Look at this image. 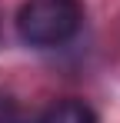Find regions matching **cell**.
I'll return each mask as SVG.
<instances>
[{
	"label": "cell",
	"instance_id": "2",
	"mask_svg": "<svg viewBox=\"0 0 120 123\" xmlns=\"http://www.w3.org/2000/svg\"><path fill=\"white\" fill-rule=\"evenodd\" d=\"M40 123H97V113L80 100H60L40 117Z\"/></svg>",
	"mask_w": 120,
	"mask_h": 123
},
{
	"label": "cell",
	"instance_id": "3",
	"mask_svg": "<svg viewBox=\"0 0 120 123\" xmlns=\"http://www.w3.org/2000/svg\"><path fill=\"white\" fill-rule=\"evenodd\" d=\"M0 123H40V117L27 113L17 100L10 97H0Z\"/></svg>",
	"mask_w": 120,
	"mask_h": 123
},
{
	"label": "cell",
	"instance_id": "1",
	"mask_svg": "<svg viewBox=\"0 0 120 123\" xmlns=\"http://www.w3.org/2000/svg\"><path fill=\"white\" fill-rule=\"evenodd\" d=\"M80 20L77 0H27L17 13V33L30 47H60L77 33Z\"/></svg>",
	"mask_w": 120,
	"mask_h": 123
}]
</instances>
